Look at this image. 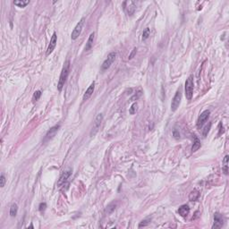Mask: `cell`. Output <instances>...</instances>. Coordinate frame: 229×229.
Returning <instances> with one entry per match:
<instances>
[{"label":"cell","instance_id":"27","mask_svg":"<svg viewBox=\"0 0 229 229\" xmlns=\"http://www.w3.org/2000/svg\"><path fill=\"white\" fill-rule=\"evenodd\" d=\"M114 208H116V206H114V204H110L109 206H107V213H111Z\"/></svg>","mask_w":229,"mask_h":229},{"label":"cell","instance_id":"6","mask_svg":"<svg viewBox=\"0 0 229 229\" xmlns=\"http://www.w3.org/2000/svg\"><path fill=\"white\" fill-rule=\"evenodd\" d=\"M83 24H84V18H82L81 19V21L77 23V25L75 26V28L73 29V32H72V35H71V39L73 40H75L80 35H81V32L83 31Z\"/></svg>","mask_w":229,"mask_h":229},{"label":"cell","instance_id":"23","mask_svg":"<svg viewBox=\"0 0 229 229\" xmlns=\"http://www.w3.org/2000/svg\"><path fill=\"white\" fill-rule=\"evenodd\" d=\"M137 109H138V104H137V103H133V104L131 106V107H130L129 112H130L131 114H135V113H136Z\"/></svg>","mask_w":229,"mask_h":229},{"label":"cell","instance_id":"4","mask_svg":"<svg viewBox=\"0 0 229 229\" xmlns=\"http://www.w3.org/2000/svg\"><path fill=\"white\" fill-rule=\"evenodd\" d=\"M116 52H111L109 56H107V59L103 62L102 65H101V71H106L111 66V65L113 64V62L114 61V59H116Z\"/></svg>","mask_w":229,"mask_h":229},{"label":"cell","instance_id":"30","mask_svg":"<svg viewBox=\"0 0 229 229\" xmlns=\"http://www.w3.org/2000/svg\"><path fill=\"white\" fill-rule=\"evenodd\" d=\"M174 138H176V139H178L180 137V134H179V132H177V130L174 131Z\"/></svg>","mask_w":229,"mask_h":229},{"label":"cell","instance_id":"7","mask_svg":"<svg viewBox=\"0 0 229 229\" xmlns=\"http://www.w3.org/2000/svg\"><path fill=\"white\" fill-rule=\"evenodd\" d=\"M181 99H182V93L180 91H177L176 95L172 99V103H171V110L172 111H176L177 109L179 107V105L181 103Z\"/></svg>","mask_w":229,"mask_h":229},{"label":"cell","instance_id":"18","mask_svg":"<svg viewBox=\"0 0 229 229\" xmlns=\"http://www.w3.org/2000/svg\"><path fill=\"white\" fill-rule=\"evenodd\" d=\"M228 155H226L223 159V165H222V169L226 176L228 174Z\"/></svg>","mask_w":229,"mask_h":229},{"label":"cell","instance_id":"11","mask_svg":"<svg viewBox=\"0 0 229 229\" xmlns=\"http://www.w3.org/2000/svg\"><path fill=\"white\" fill-rule=\"evenodd\" d=\"M71 174H72V170L71 169H68V170H65L64 171L62 174H61V176H60L59 177V180L57 182V185L60 187V186H62L64 185L65 183H66V181L67 179H68L70 176H71Z\"/></svg>","mask_w":229,"mask_h":229},{"label":"cell","instance_id":"10","mask_svg":"<svg viewBox=\"0 0 229 229\" xmlns=\"http://www.w3.org/2000/svg\"><path fill=\"white\" fill-rule=\"evenodd\" d=\"M57 33L54 32L53 35H52V38L50 39V42L49 44V47H48V49H47V56H49L50 54L53 52V50L55 49L56 46H57Z\"/></svg>","mask_w":229,"mask_h":229},{"label":"cell","instance_id":"5","mask_svg":"<svg viewBox=\"0 0 229 229\" xmlns=\"http://www.w3.org/2000/svg\"><path fill=\"white\" fill-rule=\"evenodd\" d=\"M124 10L128 15H132L136 10V3L133 1H125L123 4Z\"/></svg>","mask_w":229,"mask_h":229},{"label":"cell","instance_id":"19","mask_svg":"<svg viewBox=\"0 0 229 229\" xmlns=\"http://www.w3.org/2000/svg\"><path fill=\"white\" fill-rule=\"evenodd\" d=\"M17 212H18V206L16 203H13L10 208V216L13 218L15 217L17 215Z\"/></svg>","mask_w":229,"mask_h":229},{"label":"cell","instance_id":"2","mask_svg":"<svg viewBox=\"0 0 229 229\" xmlns=\"http://www.w3.org/2000/svg\"><path fill=\"white\" fill-rule=\"evenodd\" d=\"M193 78L192 76H189L185 82V87H184V91H185V96L188 100H191L192 99L193 95Z\"/></svg>","mask_w":229,"mask_h":229},{"label":"cell","instance_id":"13","mask_svg":"<svg viewBox=\"0 0 229 229\" xmlns=\"http://www.w3.org/2000/svg\"><path fill=\"white\" fill-rule=\"evenodd\" d=\"M94 89H95V83H92L90 86H89V88L86 90V91H85V93H84V95H83V101H86V100H88L91 97V95H92V93H93V91H94Z\"/></svg>","mask_w":229,"mask_h":229},{"label":"cell","instance_id":"1","mask_svg":"<svg viewBox=\"0 0 229 229\" xmlns=\"http://www.w3.org/2000/svg\"><path fill=\"white\" fill-rule=\"evenodd\" d=\"M69 72H70V61L69 60H67V61H65V63L63 66L61 73H60V77H59L58 84H57V90L59 91H62L64 86H65V83L66 82V79L69 75Z\"/></svg>","mask_w":229,"mask_h":229},{"label":"cell","instance_id":"14","mask_svg":"<svg viewBox=\"0 0 229 229\" xmlns=\"http://www.w3.org/2000/svg\"><path fill=\"white\" fill-rule=\"evenodd\" d=\"M178 213L181 217L185 218L187 217L190 213V208L188 205H182L179 208H178Z\"/></svg>","mask_w":229,"mask_h":229},{"label":"cell","instance_id":"15","mask_svg":"<svg viewBox=\"0 0 229 229\" xmlns=\"http://www.w3.org/2000/svg\"><path fill=\"white\" fill-rule=\"evenodd\" d=\"M94 36H95V33L92 32L91 33V35L88 39V41L86 43V46H85V51H89L93 46V40H94Z\"/></svg>","mask_w":229,"mask_h":229},{"label":"cell","instance_id":"8","mask_svg":"<svg viewBox=\"0 0 229 229\" xmlns=\"http://www.w3.org/2000/svg\"><path fill=\"white\" fill-rule=\"evenodd\" d=\"M224 217L222 216L221 214L219 213H215L214 215V224L212 226L213 229H218V228H221L224 225Z\"/></svg>","mask_w":229,"mask_h":229},{"label":"cell","instance_id":"21","mask_svg":"<svg viewBox=\"0 0 229 229\" xmlns=\"http://www.w3.org/2000/svg\"><path fill=\"white\" fill-rule=\"evenodd\" d=\"M40 97H41V91H36L34 92V94H33V96H32V101L33 102L37 101V100L39 99Z\"/></svg>","mask_w":229,"mask_h":229},{"label":"cell","instance_id":"29","mask_svg":"<svg viewBox=\"0 0 229 229\" xmlns=\"http://www.w3.org/2000/svg\"><path fill=\"white\" fill-rule=\"evenodd\" d=\"M136 52H137V49L136 48H134L133 49H132V53L130 54V56H129V59H132L134 56H135V54H136Z\"/></svg>","mask_w":229,"mask_h":229},{"label":"cell","instance_id":"25","mask_svg":"<svg viewBox=\"0 0 229 229\" xmlns=\"http://www.w3.org/2000/svg\"><path fill=\"white\" fill-rule=\"evenodd\" d=\"M5 182H6L5 177V176H4V174H1V176H0V186H1L2 188L5 186Z\"/></svg>","mask_w":229,"mask_h":229},{"label":"cell","instance_id":"12","mask_svg":"<svg viewBox=\"0 0 229 229\" xmlns=\"http://www.w3.org/2000/svg\"><path fill=\"white\" fill-rule=\"evenodd\" d=\"M59 127H60V125H56V126L52 127L50 130H49V132H47L46 136H45V139H44V140H43L44 142H46V141H48V140H51L54 136L56 135V133H57V132L58 131Z\"/></svg>","mask_w":229,"mask_h":229},{"label":"cell","instance_id":"24","mask_svg":"<svg viewBox=\"0 0 229 229\" xmlns=\"http://www.w3.org/2000/svg\"><path fill=\"white\" fill-rule=\"evenodd\" d=\"M210 127H211V123H208V124H207V125L205 126L204 130H203V132H202V134H203V136H204V137H206V136H207L208 132H210Z\"/></svg>","mask_w":229,"mask_h":229},{"label":"cell","instance_id":"17","mask_svg":"<svg viewBox=\"0 0 229 229\" xmlns=\"http://www.w3.org/2000/svg\"><path fill=\"white\" fill-rule=\"evenodd\" d=\"M199 198H200V192L197 190H193L191 192V193L189 195V200L191 201H196V200H198Z\"/></svg>","mask_w":229,"mask_h":229},{"label":"cell","instance_id":"26","mask_svg":"<svg viewBox=\"0 0 229 229\" xmlns=\"http://www.w3.org/2000/svg\"><path fill=\"white\" fill-rule=\"evenodd\" d=\"M46 208H47V204L45 202H42V203H40L39 204V210L40 212H43L46 210Z\"/></svg>","mask_w":229,"mask_h":229},{"label":"cell","instance_id":"3","mask_svg":"<svg viewBox=\"0 0 229 229\" xmlns=\"http://www.w3.org/2000/svg\"><path fill=\"white\" fill-rule=\"evenodd\" d=\"M102 121H103V114H99L97 116V117H96V119H95V121H94L93 126L91 128V133H90V135L91 137H93L94 135H96V133L99 132Z\"/></svg>","mask_w":229,"mask_h":229},{"label":"cell","instance_id":"28","mask_svg":"<svg viewBox=\"0 0 229 229\" xmlns=\"http://www.w3.org/2000/svg\"><path fill=\"white\" fill-rule=\"evenodd\" d=\"M149 222H150V219H145V220H142L140 223L139 225V227H142V226H146L148 224H149Z\"/></svg>","mask_w":229,"mask_h":229},{"label":"cell","instance_id":"22","mask_svg":"<svg viewBox=\"0 0 229 229\" xmlns=\"http://www.w3.org/2000/svg\"><path fill=\"white\" fill-rule=\"evenodd\" d=\"M150 28H146L143 31V33H142V40H146L148 38L150 37Z\"/></svg>","mask_w":229,"mask_h":229},{"label":"cell","instance_id":"20","mask_svg":"<svg viewBox=\"0 0 229 229\" xmlns=\"http://www.w3.org/2000/svg\"><path fill=\"white\" fill-rule=\"evenodd\" d=\"M13 4L19 6V7H25V6L29 4V1L28 0H26V1H23V0H16V1H13Z\"/></svg>","mask_w":229,"mask_h":229},{"label":"cell","instance_id":"16","mask_svg":"<svg viewBox=\"0 0 229 229\" xmlns=\"http://www.w3.org/2000/svg\"><path fill=\"white\" fill-rule=\"evenodd\" d=\"M193 138H194V142H193L192 147V151L195 152L200 148V140L197 138L196 135H193Z\"/></svg>","mask_w":229,"mask_h":229},{"label":"cell","instance_id":"9","mask_svg":"<svg viewBox=\"0 0 229 229\" xmlns=\"http://www.w3.org/2000/svg\"><path fill=\"white\" fill-rule=\"evenodd\" d=\"M210 110H205L203 111L202 113L200 114V116H199L198 118V121H197V126L198 128H201L202 127V125L205 124L206 121L208 119V117H210Z\"/></svg>","mask_w":229,"mask_h":229}]
</instances>
